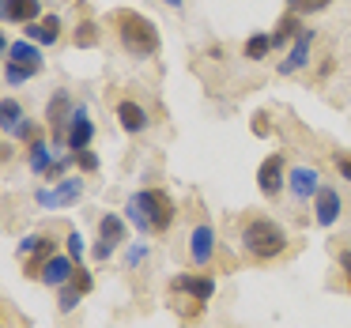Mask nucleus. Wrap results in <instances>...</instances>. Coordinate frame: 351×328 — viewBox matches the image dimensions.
<instances>
[{"label":"nucleus","mask_w":351,"mask_h":328,"mask_svg":"<svg viewBox=\"0 0 351 328\" xmlns=\"http://www.w3.org/2000/svg\"><path fill=\"white\" fill-rule=\"evenodd\" d=\"M242 249L250 253L253 260H276L287 249V230L276 219H268V215H253L242 227Z\"/></svg>","instance_id":"nucleus-3"},{"label":"nucleus","mask_w":351,"mask_h":328,"mask_svg":"<svg viewBox=\"0 0 351 328\" xmlns=\"http://www.w3.org/2000/svg\"><path fill=\"white\" fill-rule=\"evenodd\" d=\"M95 140V121L87 117L84 106L72 110V125H69V151H87Z\"/></svg>","instance_id":"nucleus-15"},{"label":"nucleus","mask_w":351,"mask_h":328,"mask_svg":"<svg viewBox=\"0 0 351 328\" xmlns=\"http://www.w3.org/2000/svg\"><path fill=\"white\" fill-rule=\"evenodd\" d=\"M12 136H16V140H27V136H34V121H23L16 132H12Z\"/></svg>","instance_id":"nucleus-33"},{"label":"nucleus","mask_w":351,"mask_h":328,"mask_svg":"<svg viewBox=\"0 0 351 328\" xmlns=\"http://www.w3.org/2000/svg\"><path fill=\"white\" fill-rule=\"evenodd\" d=\"M72 287L80 290V294H87V290L95 287V279H91V272H84V268H76V275H72Z\"/></svg>","instance_id":"nucleus-29"},{"label":"nucleus","mask_w":351,"mask_h":328,"mask_svg":"<svg viewBox=\"0 0 351 328\" xmlns=\"http://www.w3.org/2000/svg\"><path fill=\"white\" fill-rule=\"evenodd\" d=\"M76 166L84 170V174H95V170H99V155L95 151H76Z\"/></svg>","instance_id":"nucleus-28"},{"label":"nucleus","mask_w":351,"mask_h":328,"mask_svg":"<svg viewBox=\"0 0 351 328\" xmlns=\"http://www.w3.org/2000/svg\"><path fill=\"white\" fill-rule=\"evenodd\" d=\"M257 189H261V197H268V200H276L287 189V162H283V155H268L257 166Z\"/></svg>","instance_id":"nucleus-4"},{"label":"nucleus","mask_w":351,"mask_h":328,"mask_svg":"<svg viewBox=\"0 0 351 328\" xmlns=\"http://www.w3.org/2000/svg\"><path fill=\"white\" fill-rule=\"evenodd\" d=\"M212 257H215V230H212V223H197L189 234V260L197 268H204V264H212Z\"/></svg>","instance_id":"nucleus-11"},{"label":"nucleus","mask_w":351,"mask_h":328,"mask_svg":"<svg viewBox=\"0 0 351 328\" xmlns=\"http://www.w3.org/2000/svg\"><path fill=\"white\" fill-rule=\"evenodd\" d=\"M4 61H12V64H19V68H27L31 76H38V72L46 68V61H42V46H38V42H31V38L12 42L8 53H4Z\"/></svg>","instance_id":"nucleus-12"},{"label":"nucleus","mask_w":351,"mask_h":328,"mask_svg":"<svg viewBox=\"0 0 351 328\" xmlns=\"http://www.w3.org/2000/svg\"><path fill=\"white\" fill-rule=\"evenodd\" d=\"M340 189H332V185H321V192L313 197V219H317V227H332L336 219H340Z\"/></svg>","instance_id":"nucleus-13"},{"label":"nucleus","mask_w":351,"mask_h":328,"mask_svg":"<svg viewBox=\"0 0 351 328\" xmlns=\"http://www.w3.org/2000/svg\"><path fill=\"white\" fill-rule=\"evenodd\" d=\"M110 19H114L117 42H121L132 57H155L159 53V27L147 16H140V12H132V8H117Z\"/></svg>","instance_id":"nucleus-2"},{"label":"nucleus","mask_w":351,"mask_h":328,"mask_svg":"<svg viewBox=\"0 0 351 328\" xmlns=\"http://www.w3.org/2000/svg\"><path fill=\"white\" fill-rule=\"evenodd\" d=\"M69 110H76L72 106V99H69V91H57L53 99H49V106H46V121L53 125V147H69Z\"/></svg>","instance_id":"nucleus-6"},{"label":"nucleus","mask_w":351,"mask_h":328,"mask_svg":"<svg viewBox=\"0 0 351 328\" xmlns=\"http://www.w3.org/2000/svg\"><path fill=\"white\" fill-rule=\"evenodd\" d=\"M125 215H129V223L140 230V234H167V230L174 227V219H178V207H174V200H170V192L140 189V192L129 197Z\"/></svg>","instance_id":"nucleus-1"},{"label":"nucleus","mask_w":351,"mask_h":328,"mask_svg":"<svg viewBox=\"0 0 351 328\" xmlns=\"http://www.w3.org/2000/svg\"><path fill=\"white\" fill-rule=\"evenodd\" d=\"M0 16L8 23H34L42 16V0H4Z\"/></svg>","instance_id":"nucleus-19"},{"label":"nucleus","mask_w":351,"mask_h":328,"mask_svg":"<svg viewBox=\"0 0 351 328\" xmlns=\"http://www.w3.org/2000/svg\"><path fill=\"white\" fill-rule=\"evenodd\" d=\"M23 121H27V117H23V106H19L16 99H4V102H0V125H4V132H8V136H12V132H16Z\"/></svg>","instance_id":"nucleus-22"},{"label":"nucleus","mask_w":351,"mask_h":328,"mask_svg":"<svg viewBox=\"0 0 351 328\" xmlns=\"http://www.w3.org/2000/svg\"><path fill=\"white\" fill-rule=\"evenodd\" d=\"M61 19L57 16H42V19H34V23H27V38L31 42H38V46H57L61 42Z\"/></svg>","instance_id":"nucleus-18"},{"label":"nucleus","mask_w":351,"mask_h":328,"mask_svg":"<svg viewBox=\"0 0 351 328\" xmlns=\"http://www.w3.org/2000/svg\"><path fill=\"white\" fill-rule=\"evenodd\" d=\"M242 53H245V61H265V57L272 53V34H253L242 46Z\"/></svg>","instance_id":"nucleus-23"},{"label":"nucleus","mask_w":351,"mask_h":328,"mask_svg":"<svg viewBox=\"0 0 351 328\" xmlns=\"http://www.w3.org/2000/svg\"><path fill=\"white\" fill-rule=\"evenodd\" d=\"M253 121H257V125H253V129H257V136H268V125H265L268 117H265V114H257V117H253Z\"/></svg>","instance_id":"nucleus-35"},{"label":"nucleus","mask_w":351,"mask_h":328,"mask_svg":"<svg viewBox=\"0 0 351 328\" xmlns=\"http://www.w3.org/2000/svg\"><path fill=\"white\" fill-rule=\"evenodd\" d=\"M84 197V181L80 177H69V181H61L57 189H38L34 192V200H38L42 207H64V204H72V200H80Z\"/></svg>","instance_id":"nucleus-14"},{"label":"nucleus","mask_w":351,"mask_h":328,"mask_svg":"<svg viewBox=\"0 0 351 328\" xmlns=\"http://www.w3.org/2000/svg\"><path fill=\"white\" fill-rule=\"evenodd\" d=\"M27 79H31V72H27V68L4 61V84H8V87H19V84H27Z\"/></svg>","instance_id":"nucleus-27"},{"label":"nucleus","mask_w":351,"mask_h":328,"mask_svg":"<svg viewBox=\"0 0 351 328\" xmlns=\"http://www.w3.org/2000/svg\"><path fill=\"white\" fill-rule=\"evenodd\" d=\"M76 305H80V290L72 287V283H64V287H61V298H57V310H61V313H72Z\"/></svg>","instance_id":"nucleus-25"},{"label":"nucleus","mask_w":351,"mask_h":328,"mask_svg":"<svg viewBox=\"0 0 351 328\" xmlns=\"http://www.w3.org/2000/svg\"><path fill=\"white\" fill-rule=\"evenodd\" d=\"M129 238V227H125L121 215H102L99 219V242H95L91 257L95 260H110V253L117 249V242H125Z\"/></svg>","instance_id":"nucleus-5"},{"label":"nucleus","mask_w":351,"mask_h":328,"mask_svg":"<svg viewBox=\"0 0 351 328\" xmlns=\"http://www.w3.org/2000/svg\"><path fill=\"white\" fill-rule=\"evenodd\" d=\"M53 238L49 234H34V238H27L23 245H19V257H27V275L31 279H38L42 275V268H46V260L53 257Z\"/></svg>","instance_id":"nucleus-7"},{"label":"nucleus","mask_w":351,"mask_h":328,"mask_svg":"<svg viewBox=\"0 0 351 328\" xmlns=\"http://www.w3.org/2000/svg\"><path fill=\"white\" fill-rule=\"evenodd\" d=\"M167 4H170V8H182V4H185V0H167Z\"/></svg>","instance_id":"nucleus-36"},{"label":"nucleus","mask_w":351,"mask_h":328,"mask_svg":"<svg viewBox=\"0 0 351 328\" xmlns=\"http://www.w3.org/2000/svg\"><path fill=\"white\" fill-rule=\"evenodd\" d=\"M117 125H121L129 136H140V132L152 125V117H147V110L140 106V102H132V99H121L117 102Z\"/></svg>","instance_id":"nucleus-17"},{"label":"nucleus","mask_w":351,"mask_h":328,"mask_svg":"<svg viewBox=\"0 0 351 328\" xmlns=\"http://www.w3.org/2000/svg\"><path fill=\"white\" fill-rule=\"evenodd\" d=\"M332 162H336V170H340L343 181H351V155H340V151H336V155H332Z\"/></svg>","instance_id":"nucleus-30"},{"label":"nucleus","mask_w":351,"mask_h":328,"mask_svg":"<svg viewBox=\"0 0 351 328\" xmlns=\"http://www.w3.org/2000/svg\"><path fill=\"white\" fill-rule=\"evenodd\" d=\"M287 192L295 200H302V204H306V200H313L321 192V170L317 166H306V162H302V166H295V170H287Z\"/></svg>","instance_id":"nucleus-8"},{"label":"nucleus","mask_w":351,"mask_h":328,"mask_svg":"<svg viewBox=\"0 0 351 328\" xmlns=\"http://www.w3.org/2000/svg\"><path fill=\"white\" fill-rule=\"evenodd\" d=\"M170 290H185L193 302H212L215 279L212 275H174V279H170Z\"/></svg>","instance_id":"nucleus-16"},{"label":"nucleus","mask_w":351,"mask_h":328,"mask_svg":"<svg viewBox=\"0 0 351 328\" xmlns=\"http://www.w3.org/2000/svg\"><path fill=\"white\" fill-rule=\"evenodd\" d=\"M72 42H76L80 49L95 46V42H99V27H95V23H80V27H76V34H72Z\"/></svg>","instance_id":"nucleus-24"},{"label":"nucleus","mask_w":351,"mask_h":328,"mask_svg":"<svg viewBox=\"0 0 351 328\" xmlns=\"http://www.w3.org/2000/svg\"><path fill=\"white\" fill-rule=\"evenodd\" d=\"M340 268H343V275H348V283H351V249L340 253Z\"/></svg>","instance_id":"nucleus-34"},{"label":"nucleus","mask_w":351,"mask_h":328,"mask_svg":"<svg viewBox=\"0 0 351 328\" xmlns=\"http://www.w3.org/2000/svg\"><path fill=\"white\" fill-rule=\"evenodd\" d=\"M69 253H72V257H76V260L84 257V238H80L76 230H72V234H69Z\"/></svg>","instance_id":"nucleus-31"},{"label":"nucleus","mask_w":351,"mask_h":328,"mask_svg":"<svg viewBox=\"0 0 351 328\" xmlns=\"http://www.w3.org/2000/svg\"><path fill=\"white\" fill-rule=\"evenodd\" d=\"M144 257H147V249H144V245H132V249H129V268H136Z\"/></svg>","instance_id":"nucleus-32"},{"label":"nucleus","mask_w":351,"mask_h":328,"mask_svg":"<svg viewBox=\"0 0 351 328\" xmlns=\"http://www.w3.org/2000/svg\"><path fill=\"white\" fill-rule=\"evenodd\" d=\"M313 38H317V34H313L310 27H302V31H298V38L291 42V53L280 61V76H295V72H302L306 64H310V46H313Z\"/></svg>","instance_id":"nucleus-10"},{"label":"nucleus","mask_w":351,"mask_h":328,"mask_svg":"<svg viewBox=\"0 0 351 328\" xmlns=\"http://www.w3.org/2000/svg\"><path fill=\"white\" fill-rule=\"evenodd\" d=\"M76 268H80V260L72 257V253H53V257L46 260V268H42V275H38V279L46 283V287H57V290H61L64 283H72Z\"/></svg>","instance_id":"nucleus-9"},{"label":"nucleus","mask_w":351,"mask_h":328,"mask_svg":"<svg viewBox=\"0 0 351 328\" xmlns=\"http://www.w3.org/2000/svg\"><path fill=\"white\" fill-rule=\"evenodd\" d=\"M298 31H302V19H298V12H287V16L276 23V34H272V49L287 46L291 38H298Z\"/></svg>","instance_id":"nucleus-21"},{"label":"nucleus","mask_w":351,"mask_h":328,"mask_svg":"<svg viewBox=\"0 0 351 328\" xmlns=\"http://www.w3.org/2000/svg\"><path fill=\"white\" fill-rule=\"evenodd\" d=\"M27 162H31V170L34 174H42V177H49V170H53V162H57V151L46 144V140H31V147H27Z\"/></svg>","instance_id":"nucleus-20"},{"label":"nucleus","mask_w":351,"mask_h":328,"mask_svg":"<svg viewBox=\"0 0 351 328\" xmlns=\"http://www.w3.org/2000/svg\"><path fill=\"white\" fill-rule=\"evenodd\" d=\"M332 0H291L287 12H298V16H306V12H325Z\"/></svg>","instance_id":"nucleus-26"}]
</instances>
